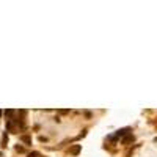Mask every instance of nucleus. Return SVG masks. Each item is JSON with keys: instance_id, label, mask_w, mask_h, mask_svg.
Masks as SVG:
<instances>
[{"instance_id": "obj_6", "label": "nucleus", "mask_w": 157, "mask_h": 157, "mask_svg": "<svg viewBox=\"0 0 157 157\" xmlns=\"http://www.w3.org/2000/svg\"><path fill=\"white\" fill-rule=\"evenodd\" d=\"M16 151H19V152H24V148H22V146H16Z\"/></svg>"}, {"instance_id": "obj_9", "label": "nucleus", "mask_w": 157, "mask_h": 157, "mask_svg": "<svg viewBox=\"0 0 157 157\" xmlns=\"http://www.w3.org/2000/svg\"><path fill=\"white\" fill-rule=\"evenodd\" d=\"M0 116H2V110H0Z\"/></svg>"}, {"instance_id": "obj_4", "label": "nucleus", "mask_w": 157, "mask_h": 157, "mask_svg": "<svg viewBox=\"0 0 157 157\" xmlns=\"http://www.w3.org/2000/svg\"><path fill=\"white\" fill-rule=\"evenodd\" d=\"M21 140L25 143V145H32V137H29V135H22Z\"/></svg>"}, {"instance_id": "obj_8", "label": "nucleus", "mask_w": 157, "mask_h": 157, "mask_svg": "<svg viewBox=\"0 0 157 157\" xmlns=\"http://www.w3.org/2000/svg\"><path fill=\"white\" fill-rule=\"evenodd\" d=\"M36 155H39L38 152H32V154H29V157H36Z\"/></svg>"}, {"instance_id": "obj_3", "label": "nucleus", "mask_w": 157, "mask_h": 157, "mask_svg": "<svg viewBox=\"0 0 157 157\" xmlns=\"http://www.w3.org/2000/svg\"><path fill=\"white\" fill-rule=\"evenodd\" d=\"M129 130H130L129 127H126V129H120V130H118V132L115 134V137H124V135L129 134ZM115 137H113V138H115Z\"/></svg>"}, {"instance_id": "obj_1", "label": "nucleus", "mask_w": 157, "mask_h": 157, "mask_svg": "<svg viewBox=\"0 0 157 157\" xmlns=\"http://www.w3.org/2000/svg\"><path fill=\"white\" fill-rule=\"evenodd\" d=\"M80 149H82V145H74L72 148H69V154H72V155H77L78 152H80Z\"/></svg>"}, {"instance_id": "obj_7", "label": "nucleus", "mask_w": 157, "mask_h": 157, "mask_svg": "<svg viewBox=\"0 0 157 157\" xmlns=\"http://www.w3.org/2000/svg\"><path fill=\"white\" fill-rule=\"evenodd\" d=\"M61 115H66V113H69V110H58Z\"/></svg>"}, {"instance_id": "obj_5", "label": "nucleus", "mask_w": 157, "mask_h": 157, "mask_svg": "<svg viewBox=\"0 0 157 157\" xmlns=\"http://www.w3.org/2000/svg\"><path fill=\"white\" fill-rule=\"evenodd\" d=\"M6 141H8V135H6V132L3 134V138H2V146H6Z\"/></svg>"}, {"instance_id": "obj_2", "label": "nucleus", "mask_w": 157, "mask_h": 157, "mask_svg": "<svg viewBox=\"0 0 157 157\" xmlns=\"http://www.w3.org/2000/svg\"><path fill=\"white\" fill-rule=\"evenodd\" d=\"M132 141H134V135H132V134L124 135V137H123V140H121L123 145H127V143H132Z\"/></svg>"}]
</instances>
